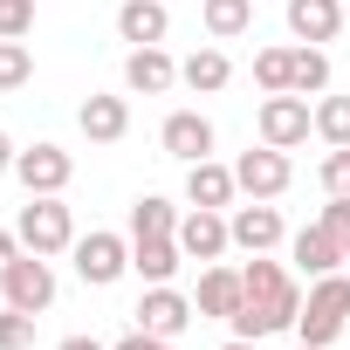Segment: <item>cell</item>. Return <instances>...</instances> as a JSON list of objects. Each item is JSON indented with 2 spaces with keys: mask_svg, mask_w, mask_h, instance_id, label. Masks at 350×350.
Segmentation results:
<instances>
[{
  "mask_svg": "<svg viewBox=\"0 0 350 350\" xmlns=\"http://www.w3.org/2000/svg\"><path fill=\"white\" fill-rule=\"evenodd\" d=\"M14 234H21V247H28V254H62V247H76V220H69L62 193H28V206H21Z\"/></svg>",
  "mask_w": 350,
  "mask_h": 350,
  "instance_id": "cell-3",
  "label": "cell"
},
{
  "mask_svg": "<svg viewBox=\"0 0 350 350\" xmlns=\"http://www.w3.org/2000/svg\"><path fill=\"white\" fill-rule=\"evenodd\" d=\"M343 329H350V275L336 268V275H316V288H309V302L295 316V336L309 350H329Z\"/></svg>",
  "mask_w": 350,
  "mask_h": 350,
  "instance_id": "cell-2",
  "label": "cell"
},
{
  "mask_svg": "<svg viewBox=\"0 0 350 350\" xmlns=\"http://www.w3.org/2000/svg\"><path fill=\"white\" fill-rule=\"evenodd\" d=\"M55 350H103V343H96V336H62Z\"/></svg>",
  "mask_w": 350,
  "mask_h": 350,
  "instance_id": "cell-34",
  "label": "cell"
},
{
  "mask_svg": "<svg viewBox=\"0 0 350 350\" xmlns=\"http://www.w3.org/2000/svg\"><path fill=\"white\" fill-rule=\"evenodd\" d=\"M35 76V55H28V42H0V90H21Z\"/></svg>",
  "mask_w": 350,
  "mask_h": 350,
  "instance_id": "cell-27",
  "label": "cell"
},
{
  "mask_svg": "<svg viewBox=\"0 0 350 350\" xmlns=\"http://www.w3.org/2000/svg\"><path fill=\"white\" fill-rule=\"evenodd\" d=\"M193 316H200V309H193L179 288H172V282H151L144 302H137V329H151V336H179Z\"/></svg>",
  "mask_w": 350,
  "mask_h": 350,
  "instance_id": "cell-10",
  "label": "cell"
},
{
  "mask_svg": "<svg viewBox=\"0 0 350 350\" xmlns=\"http://www.w3.org/2000/svg\"><path fill=\"white\" fill-rule=\"evenodd\" d=\"M316 137L323 144H350V96H323L316 103Z\"/></svg>",
  "mask_w": 350,
  "mask_h": 350,
  "instance_id": "cell-26",
  "label": "cell"
},
{
  "mask_svg": "<svg viewBox=\"0 0 350 350\" xmlns=\"http://www.w3.org/2000/svg\"><path fill=\"white\" fill-rule=\"evenodd\" d=\"M110 350H172V336H151V329H131V336H117Z\"/></svg>",
  "mask_w": 350,
  "mask_h": 350,
  "instance_id": "cell-31",
  "label": "cell"
},
{
  "mask_svg": "<svg viewBox=\"0 0 350 350\" xmlns=\"http://www.w3.org/2000/svg\"><path fill=\"white\" fill-rule=\"evenodd\" d=\"M288 76H295V49H261V55H254V83H261L268 96H282Z\"/></svg>",
  "mask_w": 350,
  "mask_h": 350,
  "instance_id": "cell-25",
  "label": "cell"
},
{
  "mask_svg": "<svg viewBox=\"0 0 350 350\" xmlns=\"http://www.w3.org/2000/svg\"><path fill=\"white\" fill-rule=\"evenodd\" d=\"M14 254H21V234H8V227H0V282H8V268H14Z\"/></svg>",
  "mask_w": 350,
  "mask_h": 350,
  "instance_id": "cell-32",
  "label": "cell"
},
{
  "mask_svg": "<svg viewBox=\"0 0 350 350\" xmlns=\"http://www.w3.org/2000/svg\"><path fill=\"white\" fill-rule=\"evenodd\" d=\"M234 179H241L247 200H282L288 179H295V165H288V151L261 144V151H241V158H234Z\"/></svg>",
  "mask_w": 350,
  "mask_h": 350,
  "instance_id": "cell-6",
  "label": "cell"
},
{
  "mask_svg": "<svg viewBox=\"0 0 350 350\" xmlns=\"http://www.w3.org/2000/svg\"><path fill=\"white\" fill-rule=\"evenodd\" d=\"M343 268H350V227H343Z\"/></svg>",
  "mask_w": 350,
  "mask_h": 350,
  "instance_id": "cell-36",
  "label": "cell"
},
{
  "mask_svg": "<svg viewBox=\"0 0 350 350\" xmlns=\"http://www.w3.org/2000/svg\"><path fill=\"white\" fill-rule=\"evenodd\" d=\"M295 350H309V343H295Z\"/></svg>",
  "mask_w": 350,
  "mask_h": 350,
  "instance_id": "cell-37",
  "label": "cell"
},
{
  "mask_svg": "<svg viewBox=\"0 0 350 350\" xmlns=\"http://www.w3.org/2000/svg\"><path fill=\"white\" fill-rule=\"evenodd\" d=\"M241 288H247V302H241V316H234V336H275V329H295V316H302V288H295V275L282 268V261H268V254H254L247 268H241Z\"/></svg>",
  "mask_w": 350,
  "mask_h": 350,
  "instance_id": "cell-1",
  "label": "cell"
},
{
  "mask_svg": "<svg viewBox=\"0 0 350 350\" xmlns=\"http://www.w3.org/2000/svg\"><path fill=\"white\" fill-rule=\"evenodd\" d=\"M14 158H21V151H14V137L0 131V172H14Z\"/></svg>",
  "mask_w": 350,
  "mask_h": 350,
  "instance_id": "cell-33",
  "label": "cell"
},
{
  "mask_svg": "<svg viewBox=\"0 0 350 350\" xmlns=\"http://www.w3.org/2000/svg\"><path fill=\"white\" fill-rule=\"evenodd\" d=\"M0 288H8V302L14 309H28V316H42L49 302H55V268H49V254H14V268H8V282H0Z\"/></svg>",
  "mask_w": 350,
  "mask_h": 350,
  "instance_id": "cell-7",
  "label": "cell"
},
{
  "mask_svg": "<svg viewBox=\"0 0 350 350\" xmlns=\"http://www.w3.org/2000/svg\"><path fill=\"white\" fill-rule=\"evenodd\" d=\"M261 144H275V151H295L309 131H316V110H309V96H295V90H282V96H268L261 103Z\"/></svg>",
  "mask_w": 350,
  "mask_h": 350,
  "instance_id": "cell-4",
  "label": "cell"
},
{
  "mask_svg": "<svg viewBox=\"0 0 350 350\" xmlns=\"http://www.w3.org/2000/svg\"><path fill=\"white\" fill-rule=\"evenodd\" d=\"M76 124H83L90 144H117V137L131 131V103H124V96H90V103L76 110Z\"/></svg>",
  "mask_w": 350,
  "mask_h": 350,
  "instance_id": "cell-20",
  "label": "cell"
},
{
  "mask_svg": "<svg viewBox=\"0 0 350 350\" xmlns=\"http://www.w3.org/2000/svg\"><path fill=\"white\" fill-rule=\"evenodd\" d=\"M288 261H295L302 275H336V268H343V234L316 220V227H302V234L288 241Z\"/></svg>",
  "mask_w": 350,
  "mask_h": 350,
  "instance_id": "cell-11",
  "label": "cell"
},
{
  "mask_svg": "<svg viewBox=\"0 0 350 350\" xmlns=\"http://www.w3.org/2000/svg\"><path fill=\"white\" fill-rule=\"evenodd\" d=\"M241 302H247V288H241V268H200V295H193V309H200V316H220V323H234V316H241Z\"/></svg>",
  "mask_w": 350,
  "mask_h": 350,
  "instance_id": "cell-15",
  "label": "cell"
},
{
  "mask_svg": "<svg viewBox=\"0 0 350 350\" xmlns=\"http://www.w3.org/2000/svg\"><path fill=\"white\" fill-rule=\"evenodd\" d=\"M179 83H186V90H200V96H213V90H227V83H234V62H227L220 49H193V55L179 62Z\"/></svg>",
  "mask_w": 350,
  "mask_h": 350,
  "instance_id": "cell-21",
  "label": "cell"
},
{
  "mask_svg": "<svg viewBox=\"0 0 350 350\" xmlns=\"http://www.w3.org/2000/svg\"><path fill=\"white\" fill-rule=\"evenodd\" d=\"M336 28H343V0H288V35L295 42H336Z\"/></svg>",
  "mask_w": 350,
  "mask_h": 350,
  "instance_id": "cell-17",
  "label": "cell"
},
{
  "mask_svg": "<svg viewBox=\"0 0 350 350\" xmlns=\"http://www.w3.org/2000/svg\"><path fill=\"white\" fill-rule=\"evenodd\" d=\"M288 90H295V96L329 90V55H323L316 42H302V49H295V76H288Z\"/></svg>",
  "mask_w": 350,
  "mask_h": 350,
  "instance_id": "cell-24",
  "label": "cell"
},
{
  "mask_svg": "<svg viewBox=\"0 0 350 350\" xmlns=\"http://www.w3.org/2000/svg\"><path fill=\"white\" fill-rule=\"evenodd\" d=\"M172 83H179V62L165 55V42H158V49H131V55H124V90H137V96H165Z\"/></svg>",
  "mask_w": 350,
  "mask_h": 350,
  "instance_id": "cell-13",
  "label": "cell"
},
{
  "mask_svg": "<svg viewBox=\"0 0 350 350\" xmlns=\"http://www.w3.org/2000/svg\"><path fill=\"white\" fill-rule=\"evenodd\" d=\"M227 227H234V247H247V254H268V247H282V213H275L268 200H254V206H234V213H227Z\"/></svg>",
  "mask_w": 350,
  "mask_h": 350,
  "instance_id": "cell-14",
  "label": "cell"
},
{
  "mask_svg": "<svg viewBox=\"0 0 350 350\" xmlns=\"http://www.w3.org/2000/svg\"><path fill=\"white\" fill-rule=\"evenodd\" d=\"M323 186H329V193H350V144H329V158H323Z\"/></svg>",
  "mask_w": 350,
  "mask_h": 350,
  "instance_id": "cell-30",
  "label": "cell"
},
{
  "mask_svg": "<svg viewBox=\"0 0 350 350\" xmlns=\"http://www.w3.org/2000/svg\"><path fill=\"white\" fill-rule=\"evenodd\" d=\"M234 193H241L234 165H213V158L186 165V200H193V206H234Z\"/></svg>",
  "mask_w": 350,
  "mask_h": 350,
  "instance_id": "cell-18",
  "label": "cell"
},
{
  "mask_svg": "<svg viewBox=\"0 0 350 350\" xmlns=\"http://www.w3.org/2000/svg\"><path fill=\"white\" fill-rule=\"evenodd\" d=\"M179 261H186L179 234H144V241H131V268H137L144 282H172V275H179Z\"/></svg>",
  "mask_w": 350,
  "mask_h": 350,
  "instance_id": "cell-19",
  "label": "cell"
},
{
  "mask_svg": "<svg viewBox=\"0 0 350 350\" xmlns=\"http://www.w3.org/2000/svg\"><path fill=\"white\" fill-rule=\"evenodd\" d=\"M28 343H35V316L8 302V309H0V350H28Z\"/></svg>",
  "mask_w": 350,
  "mask_h": 350,
  "instance_id": "cell-28",
  "label": "cell"
},
{
  "mask_svg": "<svg viewBox=\"0 0 350 350\" xmlns=\"http://www.w3.org/2000/svg\"><path fill=\"white\" fill-rule=\"evenodd\" d=\"M227 350H261V336H234V343H227Z\"/></svg>",
  "mask_w": 350,
  "mask_h": 350,
  "instance_id": "cell-35",
  "label": "cell"
},
{
  "mask_svg": "<svg viewBox=\"0 0 350 350\" xmlns=\"http://www.w3.org/2000/svg\"><path fill=\"white\" fill-rule=\"evenodd\" d=\"M117 35H124L131 49H158V42L172 35L165 0H124V8H117Z\"/></svg>",
  "mask_w": 350,
  "mask_h": 350,
  "instance_id": "cell-16",
  "label": "cell"
},
{
  "mask_svg": "<svg viewBox=\"0 0 350 350\" xmlns=\"http://www.w3.org/2000/svg\"><path fill=\"white\" fill-rule=\"evenodd\" d=\"M144 234H179V206L158 200V193H144L131 206V241H144Z\"/></svg>",
  "mask_w": 350,
  "mask_h": 350,
  "instance_id": "cell-23",
  "label": "cell"
},
{
  "mask_svg": "<svg viewBox=\"0 0 350 350\" xmlns=\"http://www.w3.org/2000/svg\"><path fill=\"white\" fill-rule=\"evenodd\" d=\"M158 144L179 158V165H200V158L213 151V124H206L200 110H172V117H165V131H158Z\"/></svg>",
  "mask_w": 350,
  "mask_h": 350,
  "instance_id": "cell-12",
  "label": "cell"
},
{
  "mask_svg": "<svg viewBox=\"0 0 350 350\" xmlns=\"http://www.w3.org/2000/svg\"><path fill=\"white\" fill-rule=\"evenodd\" d=\"M179 247H186V261H220V254L234 247L227 213H220V206H193V213H179Z\"/></svg>",
  "mask_w": 350,
  "mask_h": 350,
  "instance_id": "cell-8",
  "label": "cell"
},
{
  "mask_svg": "<svg viewBox=\"0 0 350 350\" xmlns=\"http://www.w3.org/2000/svg\"><path fill=\"white\" fill-rule=\"evenodd\" d=\"M69 254H76V275H83L90 288H110V282L131 268V241H124V234H103V227H96V234H83Z\"/></svg>",
  "mask_w": 350,
  "mask_h": 350,
  "instance_id": "cell-5",
  "label": "cell"
},
{
  "mask_svg": "<svg viewBox=\"0 0 350 350\" xmlns=\"http://www.w3.org/2000/svg\"><path fill=\"white\" fill-rule=\"evenodd\" d=\"M0 8H8V0H0Z\"/></svg>",
  "mask_w": 350,
  "mask_h": 350,
  "instance_id": "cell-38",
  "label": "cell"
},
{
  "mask_svg": "<svg viewBox=\"0 0 350 350\" xmlns=\"http://www.w3.org/2000/svg\"><path fill=\"white\" fill-rule=\"evenodd\" d=\"M35 28V0H8V8H0V42H21Z\"/></svg>",
  "mask_w": 350,
  "mask_h": 350,
  "instance_id": "cell-29",
  "label": "cell"
},
{
  "mask_svg": "<svg viewBox=\"0 0 350 350\" xmlns=\"http://www.w3.org/2000/svg\"><path fill=\"white\" fill-rule=\"evenodd\" d=\"M14 179H21L28 193H62V186L76 179V158H69L62 144H35V151L14 158Z\"/></svg>",
  "mask_w": 350,
  "mask_h": 350,
  "instance_id": "cell-9",
  "label": "cell"
},
{
  "mask_svg": "<svg viewBox=\"0 0 350 350\" xmlns=\"http://www.w3.org/2000/svg\"><path fill=\"white\" fill-rule=\"evenodd\" d=\"M200 14H206V35L213 42H241L254 28V0H206Z\"/></svg>",
  "mask_w": 350,
  "mask_h": 350,
  "instance_id": "cell-22",
  "label": "cell"
}]
</instances>
